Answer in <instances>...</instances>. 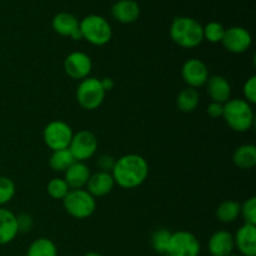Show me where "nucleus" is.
Returning <instances> with one entry per match:
<instances>
[{
  "label": "nucleus",
  "mask_w": 256,
  "mask_h": 256,
  "mask_svg": "<svg viewBox=\"0 0 256 256\" xmlns=\"http://www.w3.org/2000/svg\"><path fill=\"white\" fill-rule=\"evenodd\" d=\"M115 185L122 189H136L149 175V164L139 154H125L116 159L112 172Z\"/></svg>",
  "instance_id": "obj_1"
},
{
  "label": "nucleus",
  "mask_w": 256,
  "mask_h": 256,
  "mask_svg": "<svg viewBox=\"0 0 256 256\" xmlns=\"http://www.w3.org/2000/svg\"><path fill=\"white\" fill-rule=\"evenodd\" d=\"M170 39L180 48L192 49L199 46L204 40L202 25L190 16H176L170 25Z\"/></svg>",
  "instance_id": "obj_2"
},
{
  "label": "nucleus",
  "mask_w": 256,
  "mask_h": 256,
  "mask_svg": "<svg viewBox=\"0 0 256 256\" xmlns=\"http://www.w3.org/2000/svg\"><path fill=\"white\" fill-rule=\"evenodd\" d=\"M222 119L228 126L236 132H246L254 125V109L242 98H234L224 104Z\"/></svg>",
  "instance_id": "obj_3"
},
{
  "label": "nucleus",
  "mask_w": 256,
  "mask_h": 256,
  "mask_svg": "<svg viewBox=\"0 0 256 256\" xmlns=\"http://www.w3.org/2000/svg\"><path fill=\"white\" fill-rule=\"evenodd\" d=\"M79 28L82 39L95 46H102L112 40V25L102 15H88L84 19L80 20Z\"/></svg>",
  "instance_id": "obj_4"
},
{
  "label": "nucleus",
  "mask_w": 256,
  "mask_h": 256,
  "mask_svg": "<svg viewBox=\"0 0 256 256\" xmlns=\"http://www.w3.org/2000/svg\"><path fill=\"white\" fill-rule=\"evenodd\" d=\"M64 209L74 219H88L96 210V199L85 189H74L62 200Z\"/></svg>",
  "instance_id": "obj_5"
},
{
  "label": "nucleus",
  "mask_w": 256,
  "mask_h": 256,
  "mask_svg": "<svg viewBox=\"0 0 256 256\" xmlns=\"http://www.w3.org/2000/svg\"><path fill=\"white\" fill-rule=\"evenodd\" d=\"M105 90L102 89L100 79L94 76H88L79 82L76 89V102L82 109L96 110L104 102Z\"/></svg>",
  "instance_id": "obj_6"
},
{
  "label": "nucleus",
  "mask_w": 256,
  "mask_h": 256,
  "mask_svg": "<svg viewBox=\"0 0 256 256\" xmlns=\"http://www.w3.org/2000/svg\"><path fill=\"white\" fill-rule=\"evenodd\" d=\"M72 126L62 120H52L42 130V140L52 152L68 149L72 139Z\"/></svg>",
  "instance_id": "obj_7"
},
{
  "label": "nucleus",
  "mask_w": 256,
  "mask_h": 256,
  "mask_svg": "<svg viewBox=\"0 0 256 256\" xmlns=\"http://www.w3.org/2000/svg\"><path fill=\"white\" fill-rule=\"evenodd\" d=\"M202 244L192 232L179 230L172 232L166 255L169 256H199Z\"/></svg>",
  "instance_id": "obj_8"
},
{
  "label": "nucleus",
  "mask_w": 256,
  "mask_h": 256,
  "mask_svg": "<svg viewBox=\"0 0 256 256\" xmlns=\"http://www.w3.org/2000/svg\"><path fill=\"white\" fill-rule=\"evenodd\" d=\"M68 149L74 156L75 162H85L92 159L98 150V138L90 130H80L72 135Z\"/></svg>",
  "instance_id": "obj_9"
},
{
  "label": "nucleus",
  "mask_w": 256,
  "mask_h": 256,
  "mask_svg": "<svg viewBox=\"0 0 256 256\" xmlns=\"http://www.w3.org/2000/svg\"><path fill=\"white\" fill-rule=\"evenodd\" d=\"M225 50L232 54H242L248 52L252 44V34L242 26H230L225 29L222 40Z\"/></svg>",
  "instance_id": "obj_10"
},
{
  "label": "nucleus",
  "mask_w": 256,
  "mask_h": 256,
  "mask_svg": "<svg viewBox=\"0 0 256 256\" xmlns=\"http://www.w3.org/2000/svg\"><path fill=\"white\" fill-rule=\"evenodd\" d=\"M209 76V69L202 60L190 58L182 64V78L189 88L198 89L205 86Z\"/></svg>",
  "instance_id": "obj_11"
},
{
  "label": "nucleus",
  "mask_w": 256,
  "mask_h": 256,
  "mask_svg": "<svg viewBox=\"0 0 256 256\" xmlns=\"http://www.w3.org/2000/svg\"><path fill=\"white\" fill-rule=\"evenodd\" d=\"M92 69V62L86 52H72L64 60L65 72L72 80L82 82L85 78L90 76Z\"/></svg>",
  "instance_id": "obj_12"
},
{
  "label": "nucleus",
  "mask_w": 256,
  "mask_h": 256,
  "mask_svg": "<svg viewBox=\"0 0 256 256\" xmlns=\"http://www.w3.org/2000/svg\"><path fill=\"white\" fill-rule=\"evenodd\" d=\"M80 22L75 15L70 12H59L52 20V28L60 36H66L72 40H82V32L79 28Z\"/></svg>",
  "instance_id": "obj_13"
},
{
  "label": "nucleus",
  "mask_w": 256,
  "mask_h": 256,
  "mask_svg": "<svg viewBox=\"0 0 256 256\" xmlns=\"http://www.w3.org/2000/svg\"><path fill=\"white\" fill-rule=\"evenodd\" d=\"M234 244L242 256H256V225L242 224L235 232Z\"/></svg>",
  "instance_id": "obj_14"
},
{
  "label": "nucleus",
  "mask_w": 256,
  "mask_h": 256,
  "mask_svg": "<svg viewBox=\"0 0 256 256\" xmlns=\"http://www.w3.org/2000/svg\"><path fill=\"white\" fill-rule=\"evenodd\" d=\"M234 249V235L228 230L215 232L208 242V250L212 256H229Z\"/></svg>",
  "instance_id": "obj_15"
},
{
  "label": "nucleus",
  "mask_w": 256,
  "mask_h": 256,
  "mask_svg": "<svg viewBox=\"0 0 256 256\" xmlns=\"http://www.w3.org/2000/svg\"><path fill=\"white\" fill-rule=\"evenodd\" d=\"M115 186L114 179H112V175L110 172H96L94 174L90 175L89 180L86 182V192H89L92 196H94L95 199L98 198H102L109 195L112 192Z\"/></svg>",
  "instance_id": "obj_16"
},
{
  "label": "nucleus",
  "mask_w": 256,
  "mask_h": 256,
  "mask_svg": "<svg viewBox=\"0 0 256 256\" xmlns=\"http://www.w3.org/2000/svg\"><path fill=\"white\" fill-rule=\"evenodd\" d=\"M206 92L212 102L225 104L228 100L232 99V85L229 80L222 75H212L208 79Z\"/></svg>",
  "instance_id": "obj_17"
},
{
  "label": "nucleus",
  "mask_w": 256,
  "mask_h": 256,
  "mask_svg": "<svg viewBox=\"0 0 256 256\" xmlns=\"http://www.w3.org/2000/svg\"><path fill=\"white\" fill-rule=\"evenodd\" d=\"M112 16L122 24H132L140 16L139 4L135 0H118L112 6Z\"/></svg>",
  "instance_id": "obj_18"
},
{
  "label": "nucleus",
  "mask_w": 256,
  "mask_h": 256,
  "mask_svg": "<svg viewBox=\"0 0 256 256\" xmlns=\"http://www.w3.org/2000/svg\"><path fill=\"white\" fill-rule=\"evenodd\" d=\"M90 175H92V172H90L89 166L85 162H75L65 170L62 179L65 180L70 190L85 189Z\"/></svg>",
  "instance_id": "obj_19"
},
{
  "label": "nucleus",
  "mask_w": 256,
  "mask_h": 256,
  "mask_svg": "<svg viewBox=\"0 0 256 256\" xmlns=\"http://www.w3.org/2000/svg\"><path fill=\"white\" fill-rule=\"evenodd\" d=\"M19 234L16 215L9 209L0 208V246L10 244Z\"/></svg>",
  "instance_id": "obj_20"
},
{
  "label": "nucleus",
  "mask_w": 256,
  "mask_h": 256,
  "mask_svg": "<svg viewBox=\"0 0 256 256\" xmlns=\"http://www.w3.org/2000/svg\"><path fill=\"white\" fill-rule=\"evenodd\" d=\"M232 162L242 170H250L256 165V146L254 144H242L232 152Z\"/></svg>",
  "instance_id": "obj_21"
},
{
  "label": "nucleus",
  "mask_w": 256,
  "mask_h": 256,
  "mask_svg": "<svg viewBox=\"0 0 256 256\" xmlns=\"http://www.w3.org/2000/svg\"><path fill=\"white\" fill-rule=\"evenodd\" d=\"M200 102V94L194 88H184L176 96V106L182 112H192Z\"/></svg>",
  "instance_id": "obj_22"
},
{
  "label": "nucleus",
  "mask_w": 256,
  "mask_h": 256,
  "mask_svg": "<svg viewBox=\"0 0 256 256\" xmlns=\"http://www.w3.org/2000/svg\"><path fill=\"white\" fill-rule=\"evenodd\" d=\"M215 215L222 224H232L240 216V202L235 200H224L218 205Z\"/></svg>",
  "instance_id": "obj_23"
},
{
  "label": "nucleus",
  "mask_w": 256,
  "mask_h": 256,
  "mask_svg": "<svg viewBox=\"0 0 256 256\" xmlns=\"http://www.w3.org/2000/svg\"><path fill=\"white\" fill-rule=\"evenodd\" d=\"M26 256H58L56 244L48 238H39L29 245Z\"/></svg>",
  "instance_id": "obj_24"
},
{
  "label": "nucleus",
  "mask_w": 256,
  "mask_h": 256,
  "mask_svg": "<svg viewBox=\"0 0 256 256\" xmlns=\"http://www.w3.org/2000/svg\"><path fill=\"white\" fill-rule=\"evenodd\" d=\"M72 162H75V159L69 149L56 150V152H52V155H50L49 166L52 172H65V170H66Z\"/></svg>",
  "instance_id": "obj_25"
},
{
  "label": "nucleus",
  "mask_w": 256,
  "mask_h": 256,
  "mask_svg": "<svg viewBox=\"0 0 256 256\" xmlns=\"http://www.w3.org/2000/svg\"><path fill=\"white\" fill-rule=\"evenodd\" d=\"M170 238H172V232H169L165 228H160V229L155 230L152 235V248L156 252L162 255H166L168 248H169Z\"/></svg>",
  "instance_id": "obj_26"
},
{
  "label": "nucleus",
  "mask_w": 256,
  "mask_h": 256,
  "mask_svg": "<svg viewBox=\"0 0 256 256\" xmlns=\"http://www.w3.org/2000/svg\"><path fill=\"white\" fill-rule=\"evenodd\" d=\"M70 192V188L62 178H52L46 185V192L52 199L62 200Z\"/></svg>",
  "instance_id": "obj_27"
},
{
  "label": "nucleus",
  "mask_w": 256,
  "mask_h": 256,
  "mask_svg": "<svg viewBox=\"0 0 256 256\" xmlns=\"http://www.w3.org/2000/svg\"><path fill=\"white\" fill-rule=\"evenodd\" d=\"M224 32V25L219 22H210L205 26H202V36H204V40L212 42V44L222 42Z\"/></svg>",
  "instance_id": "obj_28"
},
{
  "label": "nucleus",
  "mask_w": 256,
  "mask_h": 256,
  "mask_svg": "<svg viewBox=\"0 0 256 256\" xmlns=\"http://www.w3.org/2000/svg\"><path fill=\"white\" fill-rule=\"evenodd\" d=\"M16 194L15 182L10 178L0 175V208L12 202Z\"/></svg>",
  "instance_id": "obj_29"
},
{
  "label": "nucleus",
  "mask_w": 256,
  "mask_h": 256,
  "mask_svg": "<svg viewBox=\"0 0 256 256\" xmlns=\"http://www.w3.org/2000/svg\"><path fill=\"white\" fill-rule=\"evenodd\" d=\"M240 216L244 224L256 225V198L252 196L240 204Z\"/></svg>",
  "instance_id": "obj_30"
},
{
  "label": "nucleus",
  "mask_w": 256,
  "mask_h": 256,
  "mask_svg": "<svg viewBox=\"0 0 256 256\" xmlns=\"http://www.w3.org/2000/svg\"><path fill=\"white\" fill-rule=\"evenodd\" d=\"M242 94L244 98L242 99L246 100L249 104L254 105L256 102V76L252 75L249 79H246V82H244V86H242Z\"/></svg>",
  "instance_id": "obj_31"
},
{
  "label": "nucleus",
  "mask_w": 256,
  "mask_h": 256,
  "mask_svg": "<svg viewBox=\"0 0 256 256\" xmlns=\"http://www.w3.org/2000/svg\"><path fill=\"white\" fill-rule=\"evenodd\" d=\"M115 162H116V159H115L112 155L102 154L98 156L96 162H95V165H96L98 168V172H110V174H112V169H114Z\"/></svg>",
  "instance_id": "obj_32"
},
{
  "label": "nucleus",
  "mask_w": 256,
  "mask_h": 256,
  "mask_svg": "<svg viewBox=\"0 0 256 256\" xmlns=\"http://www.w3.org/2000/svg\"><path fill=\"white\" fill-rule=\"evenodd\" d=\"M16 222L19 234L20 232H29L32 229V225H34V219L28 212H22L16 216Z\"/></svg>",
  "instance_id": "obj_33"
},
{
  "label": "nucleus",
  "mask_w": 256,
  "mask_h": 256,
  "mask_svg": "<svg viewBox=\"0 0 256 256\" xmlns=\"http://www.w3.org/2000/svg\"><path fill=\"white\" fill-rule=\"evenodd\" d=\"M206 112L212 119H220L222 118V112H224V104L212 102L208 105Z\"/></svg>",
  "instance_id": "obj_34"
},
{
  "label": "nucleus",
  "mask_w": 256,
  "mask_h": 256,
  "mask_svg": "<svg viewBox=\"0 0 256 256\" xmlns=\"http://www.w3.org/2000/svg\"><path fill=\"white\" fill-rule=\"evenodd\" d=\"M100 82H102V89L105 90V92H110L115 85L114 80H112V78H102V79H100Z\"/></svg>",
  "instance_id": "obj_35"
},
{
  "label": "nucleus",
  "mask_w": 256,
  "mask_h": 256,
  "mask_svg": "<svg viewBox=\"0 0 256 256\" xmlns=\"http://www.w3.org/2000/svg\"><path fill=\"white\" fill-rule=\"evenodd\" d=\"M84 256H102V255L99 254V252H86Z\"/></svg>",
  "instance_id": "obj_36"
},
{
  "label": "nucleus",
  "mask_w": 256,
  "mask_h": 256,
  "mask_svg": "<svg viewBox=\"0 0 256 256\" xmlns=\"http://www.w3.org/2000/svg\"><path fill=\"white\" fill-rule=\"evenodd\" d=\"M229 256H242V255H235V254H232V255H229Z\"/></svg>",
  "instance_id": "obj_37"
},
{
  "label": "nucleus",
  "mask_w": 256,
  "mask_h": 256,
  "mask_svg": "<svg viewBox=\"0 0 256 256\" xmlns=\"http://www.w3.org/2000/svg\"><path fill=\"white\" fill-rule=\"evenodd\" d=\"M165 256H169V255H165Z\"/></svg>",
  "instance_id": "obj_38"
}]
</instances>
